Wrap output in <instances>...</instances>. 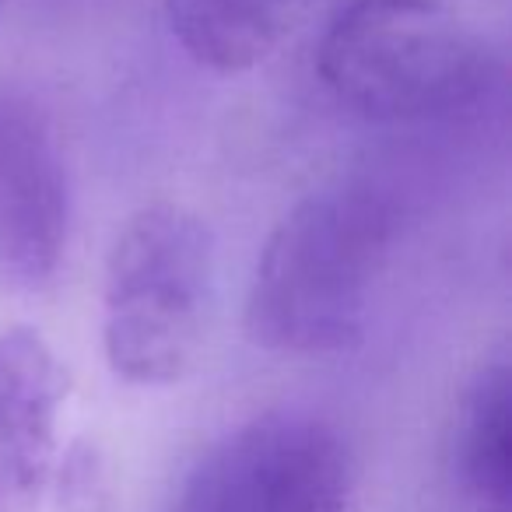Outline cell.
I'll return each mask as SVG.
<instances>
[{"label":"cell","mask_w":512,"mask_h":512,"mask_svg":"<svg viewBox=\"0 0 512 512\" xmlns=\"http://www.w3.org/2000/svg\"><path fill=\"white\" fill-rule=\"evenodd\" d=\"M397 218L369 186L302 197L256 260L246 334L274 355H348L365 341Z\"/></svg>","instance_id":"cell-1"},{"label":"cell","mask_w":512,"mask_h":512,"mask_svg":"<svg viewBox=\"0 0 512 512\" xmlns=\"http://www.w3.org/2000/svg\"><path fill=\"white\" fill-rule=\"evenodd\" d=\"M316 74L365 120H439L481 99L488 50L446 0H351L323 32Z\"/></svg>","instance_id":"cell-2"},{"label":"cell","mask_w":512,"mask_h":512,"mask_svg":"<svg viewBox=\"0 0 512 512\" xmlns=\"http://www.w3.org/2000/svg\"><path fill=\"white\" fill-rule=\"evenodd\" d=\"M211 260V228L190 207L155 200L127 218L102 292V348L123 383L172 386L193 369Z\"/></svg>","instance_id":"cell-3"},{"label":"cell","mask_w":512,"mask_h":512,"mask_svg":"<svg viewBox=\"0 0 512 512\" xmlns=\"http://www.w3.org/2000/svg\"><path fill=\"white\" fill-rule=\"evenodd\" d=\"M355 453L316 414L274 411L221 435L165 512H351Z\"/></svg>","instance_id":"cell-4"},{"label":"cell","mask_w":512,"mask_h":512,"mask_svg":"<svg viewBox=\"0 0 512 512\" xmlns=\"http://www.w3.org/2000/svg\"><path fill=\"white\" fill-rule=\"evenodd\" d=\"M67 246V172L53 123L18 88L0 85V281L39 288Z\"/></svg>","instance_id":"cell-5"},{"label":"cell","mask_w":512,"mask_h":512,"mask_svg":"<svg viewBox=\"0 0 512 512\" xmlns=\"http://www.w3.org/2000/svg\"><path fill=\"white\" fill-rule=\"evenodd\" d=\"M67 372L32 327L0 334V512H39L57 467Z\"/></svg>","instance_id":"cell-6"},{"label":"cell","mask_w":512,"mask_h":512,"mask_svg":"<svg viewBox=\"0 0 512 512\" xmlns=\"http://www.w3.org/2000/svg\"><path fill=\"white\" fill-rule=\"evenodd\" d=\"M165 22L186 57L218 74L264 64L292 29L302 0H162Z\"/></svg>","instance_id":"cell-7"},{"label":"cell","mask_w":512,"mask_h":512,"mask_svg":"<svg viewBox=\"0 0 512 512\" xmlns=\"http://www.w3.org/2000/svg\"><path fill=\"white\" fill-rule=\"evenodd\" d=\"M453 477L488 512L512 502V383L505 365H488L467 386L453 428Z\"/></svg>","instance_id":"cell-8"},{"label":"cell","mask_w":512,"mask_h":512,"mask_svg":"<svg viewBox=\"0 0 512 512\" xmlns=\"http://www.w3.org/2000/svg\"><path fill=\"white\" fill-rule=\"evenodd\" d=\"M50 488L64 512H106L109 505V470L95 442H74L64 460L53 467Z\"/></svg>","instance_id":"cell-9"},{"label":"cell","mask_w":512,"mask_h":512,"mask_svg":"<svg viewBox=\"0 0 512 512\" xmlns=\"http://www.w3.org/2000/svg\"><path fill=\"white\" fill-rule=\"evenodd\" d=\"M0 4H4V0H0Z\"/></svg>","instance_id":"cell-10"}]
</instances>
